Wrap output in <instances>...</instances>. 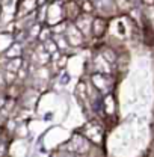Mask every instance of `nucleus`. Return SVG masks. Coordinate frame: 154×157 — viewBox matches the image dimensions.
<instances>
[{
    "mask_svg": "<svg viewBox=\"0 0 154 157\" xmlns=\"http://www.w3.org/2000/svg\"><path fill=\"white\" fill-rule=\"evenodd\" d=\"M80 9H82L83 14H91V12H94V9H95V3L91 2V0H85V2L80 3Z\"/></svg>",
    "mask_w": 154,
    "mask_h": 157,
    "instance_id": "obj_1",
    "label": "nucleus"
},
{
    "mask_svg": "<svg viewBox=\"0 0 154 157\" xmlns=\"http://www.w3.org/2000/svg\"><path fill=\"white\" fill-rule=\"evenodd\" d=\"M144 6H154V0H141Z\"/></svg>",
    "mask_w": 154,
    "mask_h": 157,
    "instance_id": "obj_2",
    "label": "nucleus"
}]
</instances>
